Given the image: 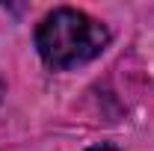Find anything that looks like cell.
Segmentation results:
<instances>
[{
  "mask_svg": "<svg viewBox=\"0 0 154 151\" xmlns=\"http://www.w3.org/2000/svg\"><path fill=\"white\" fill-rule=\"evenodd\" d=\"M0 89H3V86H0Z\"/></svg>",
  "mask_w": 154,
  "mask_h": 151,
  "instance_id": "3957f363",
  "label": "cell"
},
{
  "mask_svg": "<svg viewBox=\"0 0 154 151\" xmlns=\"http://www.w3.org/2000/svg\"><path fill=\"white\" fill-rule=\"evenodd\" d=\"M86 151H116L113 145H95V148H86Z\"/></svg>",
  "mask_w": 154,
  "mask_h": 151,
  "instance_id": "7a4b0ae2",
  "label": "cell"
},
{
  "mask_svg": "<svg viewBox=\"0 0 154 151\" xmlns=\"http://www.w3.org/2000/svg\"><path fill=\"white\" fill-rule=\"evenodd\" d=\"M110 45V33L101 21L89 18L80 9H54L45 15L36 30V48L45 65L51 68H77L95 59Z\"/></svg>",
  "mask_w": 154,
  "mask_h": 151,
  "instance_id": "6da1fadb",
  "label": "cell"
}]
</instances>
